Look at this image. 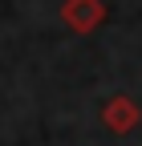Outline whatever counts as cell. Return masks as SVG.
Listing matches in <instances>:
<instances>
[{"label": "cell", "instance_id": "6da1fadb", "mask_svg": "<svg viewBox=\"0 0 142 146\" xmlns=\"http://www.w3.org/2000/svg\"><path fill=\"white\" fill-rule=\"evenodd\" d=\"M106 118H110V126H114V130L122 134V130H130V126H134V118H138V110L126 102V98H118L110 110H106Z\"/></svg>", "mask_w": 142, "mask_h": 146}]
</instances>
